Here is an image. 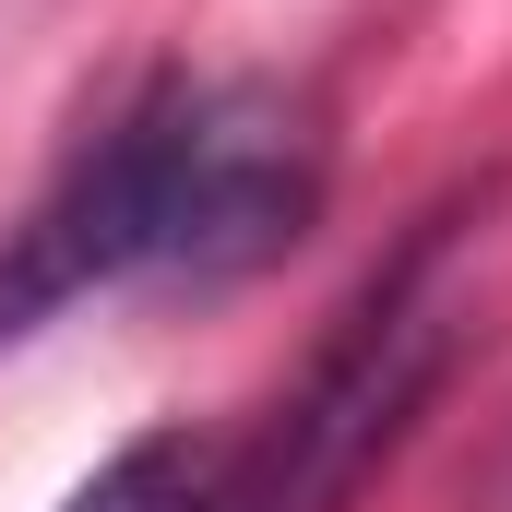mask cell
Wrapping results in <instances>:
<instances>
[{
    "label": "cell",
    "instance_id": "6da1fadb",
    "mask_svg": "<svg viewBox=\"0 0 512 512\" xmlns=\"http://www.w3.org/2000/svg\"><path fill=\"white\" fill-rule=\"evenodd\" d=\"M322 179H334L322 120L286 84H155L0 239V346L72 298H96V286L251 274L322 215Z\"/></svg>",
    "mask_w": 512,
    "mask_h": 512
},
{
    "label": "cell",
    "instance_id": "7a4b0ae2",
    "mask_svg": "<svg viewBox=\"0 0 512 512\" xmlns=\"http://www.w3.org/2000/svg\"><path fill=\"white\" fill-rule=\"evenodd\" d=\"M477 203H489V191H453V203H429V215L393 239V262L346 298V322H334L322 358L298 370V393L239 441L227 512H346L393 453H405V429L429 417V393L453 370L441 262H453V239H465Z\"/></svg>",
    "mask_w": 512,
    "mask_h": 512
},
{
    "label": "cell",
    "instance_id": "3957f363",
    "mask_svg": "<svg viewBox=\"0 0 512 512\" xmlns=\"http://www.w3.org/2000/svg\"><path fill=\"white\" fill-rule=\"evenodd\" d=\"M227 465L239 441H203V429H143L120 441L60 512H227Z\"/></svg>",
    "mask_w": 512,
    "mask_h": 512
}]
</instances>
